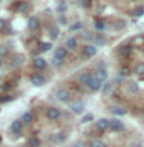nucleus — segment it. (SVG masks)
Instances as JSON below:
<instances>
[{
    "label": "nucleus",
    "mask_w": 144,
    "mask_h": 147,
    "mask_svg": "<svg viewBox=\"0 0 144 147\" xmlns=\"http://www.w3.org/2000/svg\"><path fill=\"white\" fill-rule=\"evenodd\" d=\"M66 57H68V49L66 48H58L57 51H55V54H54L52 64L54 66H58V64H62L64 60H66Z\"/></svg>",
    "instance_id": "1"
},
{
    "label": "nucleus",
    "mask_w": 144,
    "mask_h": 147,
    "mask_svg": "<svg viewBox=\"0 0 144 147\" xmlns=\"http://www.w3.org/2000/svg\"><path fill=\"white\" fill-rule=\"evenodd\" d=\"M20 121L23 123V124H31L32 121H34V115H32L31 112H25L22 115V119Z\"/></svg>",
    "instance_id": "15"
},
{
    "label": "nucleus",
    "mask_w": 144,
    "mask_h": 147,
    "mask_svg": "<svg viewBox=\"0 0 144 147\" xmlns=\"http://www.w3.org/2000/svg\"><path fill=\"white\" fill-rule=\"evenodd\" d=\"M11 100H12L11 95H5V96H2V98H0V103H8V101H11Z\"/></svg>",
    "instance_id": "34"
},
{
    "label": "nucleus",
    "mask_w": 144,
    "mask_h": 147,
    "mask_svg": "<svg viewBox=\"0 0 144 147\" xmlns=\"http://www.w3.org/2000/svg\"><path fill=\"white\" fill-rule=\"evenodd\" d=\"M129 72H130V69L129 67H121V71H120V74H121V77H126V75H129Z\"/></svg>",
    "instance_id": "31"
},
{
    "label": "nucleus",
    "mask_w": 144,
    "mask_h": 147,
    "mask_svg": "<svg viewBox=\"0 0 144 147\" xmlns=\"http://www.w3.org/2000/svg\"><path fill=\"white\" fill-rule=\"evenodd\" d=\"M40 25V22H39V18L37 17H31L29 20H28V26H29V29H37Z\"/></svg>",
    "instance_id": "18"
},
{
    "label": "nucleus",
    "mask_w": 144,
    "mask_h": 147,
    "mask_svg": "<svg viewBox=\"0 0 144 147\" xmlns=\"http://www.w3.org/2000/svg\"><path fill=\"white\" fill-rule=\"evenodd\" d=\"M120 54H121V57H129V55L132 54V46H129V45L121 46V48H120Z\"/></svg>",
    "instance_id": "17"
},
{
    "label": "nucleus",
    "mask_w": 144,
    "mask_h": 147,
    "mask_svg": "<svg viewBox=\"0 0 144 147\" xmlns=\"http://www.w3.org/2000/svg\"><path fill=\"white\" fill-rule=\"evenodd\" d=\"M69 110L74 112L75 115H80L85 112V104L81 101H72V103H69Z\"/></svg>",
    "instance_id": "4"
},
{
    "label": "nucleus",
    "mask_w": 144,
    "mask_h": 147,
    "mask_svg": "<svg viewBox=\"0 0 144 147\" xmlns=\"http://www.w3.org/2000/svg\"><path fill=\"white\" fill-rule=\"evenodd\" d=\"M98 81H101V83H104L106 81V78H107V71L104 69V66H100L98 69L95 71V75H94Z\"/></svg>",
    "instance_id": "7"
},
{
    "label": "nucleus",
    "mask_w": 144,
    "mask_h": 147,
    "mask_svg": "<svg viewBox=\"0 0 144 147\" xmlns=\"http://www.w3.org/2000/svg\"><path fill=\"white\" fill-rule=\"evenodd\" d=\"M60 115H62V110L57 109V107H49L48 110H46V117H48V119H52V121L58 119Z\"/></svg>",
    "instance_id": "6"
},
{
    "label": "nucleus",
    "mask_w": 144,
    "mask_h": 147,
    "mask_svg": "<svg viewBox=\"0 0 144 147\" xmlns=\"http://www.w3.org/2000/svg\"><path fill=\"white\" fill-rule=\"evenodd\" d=\"M55 98H57L60 103H69V101H71V92L68 89H64V87H62V89H58L55 92Z\"/></svg>",
    "instance_id": "2"
},
{
    "label": "nucleus",
    "mask_w": 144,
    "mask_h": 147,
    "mask_svg": "<svg viewBox=\"0 0 144 147\" xmlns=\"http://www.w3.org/2000/svg\"><path fill=\"white\" fill-rule=\"evenodd\" d=\"M92 77H94V75H92L91 72H87V71L86 72H81L80 77H78V81H80L83 86H87V84H89V81L92 80Z\"/></svg>",
    "instance_id": "8"
},
{
    "label": "nucleus",
    "mask_w": 144,
    "mask_h": 147,
    "mask_svg": "<svg viewBox=\"0 0 144 147\" xmlns=\"http://www.w3.org/2000/svg\"><path fill=\"white\" fill-rule=\"evenodd\" d=\"M0 66H2V60H0Z\"/></svg>",
    "instance_id": "41"
},
{
    "label": "nucleus",
    "mask_w": 144,
    "mask_h": 147,
    "mask_svg": "<svg viewBox=\"0 0 144 147\" xmlns=\"http://www.w3.org/2000/svg\"><path fill=\"white\" fill-rule=\"evenodd\" d=\"M129 90L130 92H138V84L137 83H130V84H129Z\"/></svg>",
    "instance_id": "32"
},
{
    "label": "nucleus",
    "mask_w": 144,
    "mask_h": 147,
    "mask_svg": "<svg viewBox=\"0 0 144 147\" xmlns=\"http://www.w3.org/2000/svg\"><path fill=\"white\" fill-rule=\"evenodd\" d=\"M51 48H52V45H51V43H41V45H40V51H43V52L49 51Z\"/></svg>",
    "instance_id": "27"
},
{
    "label": "nucleus",
    "mask_w": 144,
    "mask_h": 147,
    "mask_svg": "<svg viewBox=\"0 0 144 147\" xmlns=\"http://www.w3.org/2000/svg\"><path fill=\"white\" fill-rule=\"evenodd\" d=\"M92 40H94V45L97 46V48H98V46L106 45V37H104V35H101V34L94 35V37H92Z\"/></svg>",
    "instance_id": "12"
},
{
    "label": "nucleus",
    "mask_w": 144,
    "mask_h": 147,
    "mask_svg": "<svg viewBox=\"0 0 144 147\" xmlns=\"http://www.w3.org/2000/svg\"><path fill=\"white\" fill-rule=\"evenodd\" d=\"M68 51H72V49H75L77 48V38L75 37H69V38L66 40V46H64Z\"/></svg>",
    "instance_id": "14"
},
{
    "label": "nucleus",
    "mask_w": 144,
    "mask_h": 147,
    "mask_svg": "<svg viewBox=\"0 0 144 147\" xmlns=\"http://www.w3.org/2000/svg\"><path fill=\"white\" fill-rule=\"evenodd\" d=\"M14 9H16V11H23V9H28V3H23V2H20V3H18V5H17V6L14 8Z\"/></svg>",
    "instance_id": "26"
},
{
    "label": "nucleus",
    "mask_w": 144,
    "mask_h": 147,
    "mask_svg": "<svg viewBox=\"0 0 144 147\" xmlns=\"http://www.w3.org/2000/svg\"><path fill=\"white\" fill-rule=\"evenodd\" d=\"M51 35H52V38H58V29H52L51 31Z\"/></svg>",
    "instance_id": "35"
},
{
    "label": "nucleus",
    "mask_w": 144,
    "mask_h": 147,
    "mask_svg": "<svg viewBox=\"0 0 144 147\" xmlns=\"http://www.w3.org/2000/svg\"><path fill=\"white\" fill-rule=\"evenodd\" d=\"M109 127L115 132H120L124 129V124L120 121V119H109Z\"/></svg>",
    "instance_id": "10"
},
{
    "label": "nucleus",
    "mask_w": 144,
    "mask_h": 147,
    "mask_svg": "<svg viewBox=\"0 0 144 147\" xmlns=\"http://www.w3.org/2000/svg\"><path fill=\"white\" fill-rule=\"evenodd\" d=\"M95 127L98 129V130L104 132L106 129H109V119H106V118H100L98 121L95 123Z\"/></svg>",
    "instance_id": "11"
},
{
    "label": "nucleus",
    "mask_w": 144,
    "mask_h": 147,
    "mask_svg": "<svg viewBox=\"0 0 144 147\" xmlns=\"http://www.w3.org/2000/svg\"><path fill=\"white\" fill-rule=\"evenodd\" d=\"M110 90H112V84H110V83H104V86L101 87V92H103L104 95H107Z\"/></svg>",
    "instance_id": "22"
},
{
    "label": "nucleus",
    "mask_w": 144,
    "mask_h": 147,
    "mask_svg": "<svg viewBox=\"0 0 144 147\" xmlns=\"http://www.w3.org/2000/svg\"><path fill=\"white\" fill-rule=\"evenodd\" d=\"M112 112H114L115 115H124V113H126V110H124L123 107H114Z\"/></svg>",
    "instance_id": "29"
},
{
    "label": "nucleus",
    "mask_w": 144,
    "mask_h": 147,
    "mask_svg": "<svg viewBox=\"0 0 144 147\" xmlns=\"http://www.w3.org/2000/svg\"><path fill=\"white\" fill-rule=\"evenodd\" d=\"M101 84H103V83L98 81L95 77H92V80L89 81V84H87V87H89V89H91L92 92H97V90H101V87H103Z\"/></svg>",
    "instance_id": "9"
},
{
    "label": "nucleus",
    "mask_w": 144,
    "mask_h": 147,
    "mask_svg": "<svg viewBox=\"0 0 144 147\" xmlns=\"http://www.w3.org/2000/svg\"><path fill=\"white\" fill-rule=\"evenodd\" d=\"M83 28V23L81 22H77V23H74V25L69 28V29H71V32H74V31H80Z\"/></svg>",
    "instance_id": "24"
},
{
    "label": "nucleus",
    "mask_w": 144,
    "mask_h": 147,
    "mask_svg": "<svg viewBox=\"0 0 144 147\" xmlns=\"http://www.w3.org/2000/svg\"><path fill=\"white\" fill-rule=\"evenodd\" d=\"M64 140H66V136H64L63 133H62V136H55V142H63Z\"/></svg>",
    "instance_id": "36"
},
{
    "label": "nucleus",
    "mask_w": 144,
    "mask_h": 147,
    "mask_svg": "<svg viewBox=\"0 0 144 147\" xmlns=\"http://www.w3.org/2000/svg\"><path fill=\"white\" fill-rule=\"evenodd\" d=\"M22 60H23V57H22V55H14V57H12V67H18V66H20V64H22Z\"/></svg>",
    "instance_id": "19"
},
{
    "label": "nucleus",
    "mask_w": 144,
    "mask_h": 147,
    "mask_svg": "<svg viewBox=\"0 0 144 147\" xmlns=\"http://www.w3.org/2000/svg\"><path fill=\"white\" fill-rule=\"evenodd\" d=\"M46 64H48V63H46V60L41 58V57L34 60V67L35 69H43V67H46Z\"/></svg>",
    "instance_id": "16"
},
{
    "label": "nucleus",
    "mask_w": 144,
    "mask_h": 147,
    "mask_svg": "<svg viewBox=\"0 0 144 147\" xmlns=\"http://www.w3.org/2000/svg\"><path fill=\"white\" fill-rule=\"evenodd\" d=\"M97 52H98V49H97L95 45H85V48H83V55H85L86 58L94 57Z\"/></svg>",
    "instance_id": "5"
},
{
    "label": "nucleus",
    "mask_w": 144,
    "mask_h": 147,
    "mask_svg": "<svg viewBox=\"0 0 144 147\" xmlns=\"http://www.w3.org/2000/svg\"><path fill=\"white\" fill-rule=\"evenodd\" d=\"M91 147H106V144L101 140H94L91 142Z\"/></svg>",
    "instance_id": "23"
},
{
    "label": "nucleus",
    "mask_w": 144,
    "mask_h": 147,
    "mask_svg": "<svg viewBox=\"0 0 144 147\" xmlns=\"http://www.w3.org/2000/svg\"><path fill=\"white\" fill-rule=\"evenodd\" d=\"M132 14H133L135 17H141V16H144V8H137Z\"/></svg>",
    "instance_id": "28"
},
{
    "label": "nucleus",
    "mask_w": 144,
    "mask_h": 147,
    "mask_svg": "<svg viewBox=\"0 0 144 147\" xmlns=\"http://www.w3.org/2000/svg\"><path fill=\"white\" fill-rule=\"evenodd\" d=\"M75 147H81V144H80V142H77V144H75Z\"/></svg>",
    "instance_id": "40"
},
{
    "label": "nucleus",
    "mask_w": 144,
    "mask_h": 147,
    "mask_svg": "<svg viewBox=\"0 0 144 147\" xmlns=\"http://www.w3.org/2000/svg\"><path fill=\"white\" fill-rule=\"evenodd\" d=\"M135 74L138 75H144V63H138L135 66Z\"/></svg>",
    "instance_id": "21"
},
{
    "label": "nucleus",
    "mask_w": 144,
    "mask_h": 147,
    "mask_svg": "<svg viewBox=\"0 0 144 147\" xmlns=\"http://www.w3.org/2000/svg\"><path fill=\"white\" fill-rule=\"evenodd\" d=\"M95 29L104 31V29H106V23H104L103 20H95Z\"/></svg>",
    "instance_id": "20"
},
{
    "label": "nucleus",
    "mask_w": 144,
    "mask_h": 147,
    "mask_svg": "<svg viewBox=\"0 0 144 147\" xmlns=\"http://www.w3.org/2000/svg\"><path fill=\"white\" fill-rule=\"evenodd\" d=\"M29 147H39L40 146V141L37 140V138H31V141H29V144H28Z\"/></svg>",
    "instance_id": "25"
},
{
    "label": "nucleus",
    "mask_w": 144,
    "mask_h": 147,
    "mask_svg": "<svg viewBox=\"0 0 144 147\" xmlns=\"http://www.w3.org/2000/svg\"><path fill=\"white\" fill-rule=\"evenodd\" d=\"M5 28V20H2V18H0V31H2Z\"/></svg>",
    "instance_id": "37"
},
{
    "label": "nucleus",
    "mask_w": 144,
    "mask_h": 147,
    "mask_svg": "<svg viewBox=\"0 0 144 147\" xmlns=\"http://www.w3.org/2000/svg\"><path fill=\"white\" fill-rule=\"evenodd\" d=\"M92 119H94V115H92V113H87V115H85V117H83L81 123H89V121H92Z\"/></svg>",
    "instance_id": "30"
},
{
    "label": "nucleus",
    "mask_w": 144,
    "mask_h": 147,
    "mask_svg": "<svg viewBox=\"0 0 144 147\" xmlns=\"http://www.w3.org/2000/svg\"><path fill=\"white\" fill-rule=\"evenodd\" d=\"M9 130H11V133L14 136H20L22 135V130H23V123L20 121V119H17V121H12L11 123V127H9Z\"/></svg>",
    "instance_id": "3"
},
{
    "label": "nucleus",
    "mask_w": 144,
    "mask_h": 147,
    "mask_svg": "<svg viewBox=\"0 0 144 147\" xmlns=\"http://www.w3.org/2000/svg\"><path fill=\"white\" fill-rule=\"evenodd\" d=\"M66 8L68 6H66V3H64V2H60L58 3V11L60 12H64V11H66Z\"/></svg>",
    "instance_id": "33"
},
{
    "label": "nucleus",
    "mask_w": 144,
    "mask_h": 147,
    "mask_svg": "<svg viewBox=\"0 0 144 147\" xmlns=\"http://www.w3.org/2000/svg\"><path fill=\"white\" fill-rule=\"evenodd\" d=\"M31 83H32L34 86H41V84L45 83V78L41 77L40 74H34V75L31 77Z\"/></svg>",
    "instance_id": "13"
},
{
    "label": "nucleus",
    "mask_w": 144,
    "mask_h": 147,
    "mask_svg": "<svg viewBox=\"0 0 144 147\" xmlns=\"http://www.w3.org/2000/svg\"><path fill=\"white\" fill-rule=\"evenodd\" d=\"M80 2H81V3H83V5H85V3H86V5H87V3H89V0H80Z\"/></svg>",
    "instance_id": "38"
},
{
    "label": "nucleus",
    "mask_w": 144,
    "mask_h": 147,
    "mask_svg": "<svg viewBox=\"0 0 144 147\" xmlns=\"http://www.w3.org/2000/svg\"><path fill=\"white\" fill-rule=\"evenodd\" d=\"M132 147H143L141 144H135V146H132Z\"/></svg>",
    "instance_id": "39"
}]
</instances>
